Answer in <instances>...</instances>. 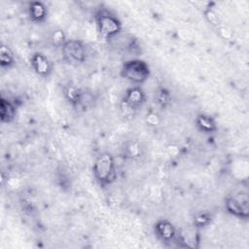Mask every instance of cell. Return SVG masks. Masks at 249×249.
I'll list each match as a JSON object with an SVG mask.
<instances>
[{
	"label": "cell",
	"instance_id": "obj_1",
	"mask_svg": "<svg viewBox=\"0 0 249 249\" xmlns=\"http://www.w3.org/2000/svg\"><path fill=\"white\" fill-rule=\"evenodd\" d=\"M92 173L94 179L101 187L109 186L116 180V163L111 153L102 152L95 157Z\"/></svg>",
	"mask_w": 249,
	"mask_h": 249
},
{
	"label": "cell",
	"instance_id": "obj_2",
	"mask_svg": "<svg viewBox=\"0 0 249 249\" xmlns=\"http://www.w3.org/2000/svg\"><path fill=\"white\" fill-rule=\"evenodd\" d=\"M94 20L99 36L106 41L115 39L123 29V24L120 18L114 13L105 8H101L96 11Z\"/></svg>",
	"mask_w": 249,
	"mask_h": 249
},
{
	"label": "cell",
	"instance_id": "obj_3",
	"mask_svg": "<svg viewBox=\"0 0 249 249\" xmlns=\"http://www.w3.org/2000/svg\"><path fill=\"white\" fill-rule=\"evenodd\" d=\"M120 75L124 80L139 86L149 79L151 75V69L145 60L132 58L123 63Z\"/></svg>",
	"mask_w": 249,
	"mask_h": 249
},
{
	"label": "cell",
	"instance_id": "obj_4",
	"mask_svg": "<svg viewBox=\"0 0 249 249\" xmlns=\"http://www.w3.org/2000/svg\"><path fill=\"white\" fill-rule=\"evenodd\" d=\"M146 102V93L140 86L128 88L121 100L120 108L124 117H133Z\"/></svg>",
	"mask_w": 249,
	"mask_h": 249
},
{
	"label": "cell",
	"instance_id": "obj_5",
	"mask_svg": "<svg viewBox=\"0 0 249 249\" xmlns=\"http://www.w3.org/2000/svg\"><path fill=\"white\" fill-rule=\"evenodd\" d=\"M63 60L72 66H78L86 62L88 50L84 42L78 39H68L60 48Z\"/></svg>",
	"mask_w": 249,
	"mask_h": 249
},
{
	"label": "cell",
	"instance_id": "obj_6",
	"mask_svg": "<svg viewBox=\"0 0 249 249\" xmlns=\"http://www.w3.org/2000/svg\"><path fill=\"white\" fill-rule=\"evenodd\" d=\"M225 208L232 216L239 219L249 217V199L246 193L229 195L225 199Z\"/></svg>",
	"mask_w": 249,
	"mask_h": 249
},
{
	"label": "cell",
	"instance_id": "obj_7",
	"mask_svg": "<svg viewBox=\"0 0 249 249\" xmlns=\"http://www.w3.org/2000/svg\"><path fill=\"white\" fill-rule=\"evenodd\" d=\"M30 66L32 70L42 78H48L53 73V63L47 55L36 52L30 56Z\"/></svg>",
	"mask_w": 249,
	"mask_h": 249
},
{
	"label": "cell",
	"instance_id": "obj_8",
	"mask_svg": "<svg viewBox=\"0 0 249 249\" xmlns=\"http://www.w3.org/2000/svg\"><path fill=\"white\" fill-rule=\"evenodd\" d=\"M154 232L162 242H173L177 237V231L174 225L165 219L158 220L154 225Z\"/></svg>",
	"mask_w": 249,
	"mask_h": 249
},
{
	"label": "cell",
	"instance_id": "obj_9",
	"mask_svg": "<svg viewBox=\"0 0 249 249\" xmlns=\"http://www.w3.org/2000/svg\"><path fill=\"white\" fill-rule=\"evenodd\" d=\"M27 15L34 23H42L48 18V8L41 1H32L28 3Z\"/></svg>",
	"mask_w": 249,
	"mask_h": 249
},
{
	"label": "cell",
	"instance_id": "obj_10",
	"mask_svg": "<svg viewBox=\"0 0 249 249\" xmlns=\"http://www.w3.org/2000/svg\"><path fill=\"white\" fill-rule=\"evenodd\" d=\"M85 93L86 92L81 88L71 83L66 85L63 89V95L65 99L69 104H71L76 109H78V107L80 106L85 96Z\"/></svg>",
	"mask_w": 249,
	"mask_h": 249
},
{
	"label": "cell",
	"instance_id": "obj_11",
	"mask_svg": "<svg viewBox=\"0 0 249 249\" xmlns=\"http://www.w3.org/2000/svg\"><path fill=\"white\" fill-rule=\"evenodd\" d=\"M17 115V105L14 101L4 96L0 98V119L3 124L13 122Z\"/></svg>",
	"mask_w": 249,
	"mask_h": 249
},
{
	"label": "cell",
	"instance_id": "obj_12",
	"mask_svg": "<svg viewBox=\"0 0 249 249\" xmlns=\"http://www.w3.org/2000/svg\"><path fill=\"white\" fill-rule=\"evenodd\" d=\"M197 129L205 134H212L217 131L218 126L214 118L207 114H198L195 120Z\"/></svg>",
	"mask_w": 249,
	"mask_h": 249
},
{
	"label": "cell",
	"instance_id": "obj_13",
	"mask_svg": "<svg viewBox=\"0 0 249 249\" xmlns=\"http://www.w3.org/2000/svg\"><path fill=\"white\" fill-rule=\"evenodd\" d=\"M16 63L15 55L10 47L2 44L0 47V67L2 69H10Z\"/></svg>",
	"mask_w": 249,
	"mask_h": 249
},
{
	"label": "cell",
	"instance_id": "obj_14",
	"mask_svg": "<svg viewBox=\"0 0 249 249\" xmlns=\"http://www.w3.org/2000/svg\"><path fill=\"white\" fill-rule=\"evenodd\" d=\"M212 221V214L208 211H199L195 214L193 223L196 228H204L208 226Z\"/></svg>",
	"mask_w": 249,
	"mask_h": 249
},
{
	"label": "cell",
	"instance_id": "obj_15",
	"mask_svg": "<svg viewBox=\"0 0 249 249\" xmlns=\"http://www.w3.org/2000/svg\"><path fill=\"white\" fill-rule=\"evenodd\" d=\"M50 43L54 48H61L68 40L66 34L62 29H54L50 35Z\"/></svg>",
	"mask_w": 249,
	"mask_h": 249
},
{
	"label": "cell",
	"instance_id": "obj_16",
	"mask_svg": "<svg viewBox=\"0 0 249 249\" xmlns=\"http://www.w3.org/2000/svg\"><path fill=\"white\" fill-rule=\"evenodd\" d=\"M203 15H204V18L205 19L214 27L218 28L222 25V22H221V18L218 15V13L213 9V8H206L204 11H203Z\"/></svg>",
	"mask_w": 249,
	"mask_h": 249
},
{
	"label": "cell",
	"instance_id": "obj_17",
	"mask_svg": "<svg viewBox=\"0 0 249 249\" xmlns=\"http://www.w3.org/2000/svg\"><path fill=\"white\" fill-rule=\"evenodd\" d=\"M170 99H171V95L167 89L160 88L158 89L156 93V100H157V103L161 108H165L170 103Z\"/></svg>",
	"mask_w": 249,
	"mask_h": 249
},
{
	"label": "cell",
	"instance_id": "obj_18",
	"mask_svg": "<svg viewBox=\"0 0 249 249\" xmlns=\"http://www.w3.org/2000/svg\"><path fill=\"white\" fill-rule=\"evenodd\" d=\"M126 150H127V153H128V156L129 157H138V156H140L139 154H140V147H139V145L137 144V143H131V144H129L128 146H127V148H126Z\"/></svg>",
	"mask_w": 249,
	"mask_h": 249
},
{
	"label": "cell",
	"instance_id": "obj_19",
	"mask_svg": "<svg viewBox=\"0 0 249 249\" xmlns=\"http://www.w3.org/2000/svg\"><path fill=\"white\" fill-rule=\"evenodd\" d=\"M146 122L150 125H157L160 123V117L157 113L155 112H150L146 116Z\"/></svg>",
	"mask_w": 249,
	"mask_h": 249
}]
</instances>
